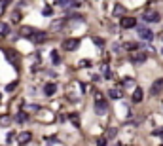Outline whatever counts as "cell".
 Segmentation results:
<instances>
[{
	"instance_id": "obj_19",
	"label": "cell",
	"mask_w": 163,
	"mask_h": 146,
	"mask_svg": "<svg viewBox=\"0 0 163 146\" xmlns=\"http://www.w3.org/2000/svg\"><path fill=\"white\" fill-rule=\"evenodd\" d=\"M51 61H53V65H59V63H61V57H59V51H57V50L51 51Z\"/></svg>"
},
{
	"instance_id": "obj_14",
	"label": "cell",
	"mask_w": 163,
	"mask_h": 146,
	"mask_svg": "<svg viewBox=\"0 0 163 146\" xmlns=\"http://www.w3.org/2000/svg\"><path fill=\"white\" fill-rule=\"evenodd\" d=\"M15 121H17V124H25V121H29V114L27 112H19L17 118H15Z\"/></svg>"
},
{
	"instance_id": "obj_22",
	"label": "cell",
	"mask_w": 163,
	"mask_h": 146,
	"mask_svg": "<svg viewBox=\"0 0 163 146\" xmlns=\"http://www.w3.org/2000/svg\"><path fill=\"white\" fill-rule=\"evenodd\" d=\"M101 70H103V76H104V78H112V72H110L108 65H103V68H101Z\"/></svg>"
},
{
	"instance_id": "obj_27",
	"label": "cell",
	"mask_w": 163,
	"mask_h": 146,
	"mask_svg": "<svg viewBox=\"0 0 163 146\" xmlns=\"http://www.w3.org/2000/svg\"><path fill=\"white\" fill-rule=\"evenodd\" d=\"M15 87H17V82H12V84H8V85H6V91H13Z\"/></svg>"
},
{
	"instance_id": "obj_11",
	"label": "cell",
	"mask_w": 163,
	"mask_h": 146,
	"mask_svg": "<svg viewBox=\"0 0 163 146\" xmlns=\"http://www.w3.org/2000/svg\"><path fill=\"white\" fill-rule=\"evenodd\" d=\"M55 91H57V85H55V84H46V85H44V93L48 95V97H51Z\"/></svg>"
},
{
	"instance_id": "obj_5",
	"label": "cell",
	"mask_w": 163,
	"mask_h": 146,
	"mask_svg": "<svg viewBox=\"0 0 163 146\" xmlns=\"http://www.w3.org/2000/svg\"><path fill=\"white\" fill-rule=\"evenodd\" d=\"M161 91H163V78H157V80L152 84V87H150V95L156 97V95H159Z\"/></svg>"
},
{
	"instance_id": "obj_15",
	"label": "cell",
	"mask_w": 163,
	"mask_h": 146,
	"mask_svg": "<svg viewBox=\"0 0 163 146\" xmlns=\"http://www.w3.org/2000/svg\"><path fill=\"white\" fill-rule=\"evenodd\" d=\"M112 13H114L116 17H120V15H123V13H125V8H123L122 4H116V6H114V12H112Z\"/></svg>"
},
{
	"instance_id": "obj_20",
	"label": "cell",
	"mask_w": 163,
	"mask_h": 146,
	"mask_svg": "<svg viewBox=\"0 0 163 146\" xmlns=\"http://www.w3.org/2000/svg\"><path fill=\"white\" fill-rule=\"evenodd\" d=\"M10 124H12V118H10V116H0V125L6 127V125H10Z\"/></svg>"
},
{
	"instance_id": "obj_12",
	"label": "cell",
	"mask_w": 163,
	"mask_h": 146,
	"mask_svg": "<svg viewBox=\"0 0 163 146\" xmlns=\"http://www.w3.org/2000/svg\"><path fill=\"white\" fill-rule=\"evenodd\" d=\"M6 57H8V61H10V63L17 65V53H15L13 50H6Z\"/></svg>"
},
{
	"instance_id": "obj_6",
	"label": "cell",
	"mask_w": 163,
	"mask_h": 146,
	"mask_svg": "<svg viewBox=\"0 0 163 146\" xmlns=\"http://www.w3.org/2000/svg\"><path fill=\"white\" fill-rule=\"evenodd\" d=\"M29 40H31V42H34V44H44L46 40H48V34L42 32V31H36V32H34Z\"/></svg>"
},
{
	"instance_id": "obj_24",
	"label": "cell",
	"mask_w": 163,
	"mask_h": 146,
	"mask_svg": "<svg viewBox=\"0 0 163 146\" xmlns=\"http://www.w3.org/2000/svg\"><path fill=\"white\" fill-rule=\"evenodd\" d=\"M63 25H65V21H55L53 25H51V29L53 31H59V29H63Z\"/></svg>"
},
{
	"instance_id": "obj_30",
	"label": "cell",
	"mask_w": 163,
	"mask_h": 146,
	"mask_svg": "<svg viewBox=\"0 0 163 146\" xmlns=\"http://www.w3.org/2000/svg\"><path fill=\"white\" fill-rule=\"evenodd\" d=\"M154 135H156V137H163V127L156 129V131H154Z\"/></svg>"
},
{
	"instance_id": "obj_8",
	"label": "cell",
	"mask_w": 163,
	"mask_h": 146,
	"mask_svg": "<svg viewBox=\"0 0 163 146\" xmlns=\"http://www.w3.org/2000/svg\"><path fill=\"white\" fill-rule=\"evenodd\" d=\"M146 59H148V53H146V51H141V53H137V55H133V57H131V63L141 65V63H144Z\"/></svg>"
},
{
	"instance_id": "obj_16",
	"label": "cell",
	"mask_w": 163,
	"mask_h": 146,
	"mask_svg": "<svg viewBox=\"0 0 163 146\" xmlns=\"http://www.w3.org/2000/svg\"><path fill=\"white\" fill-rule=\"evenodd\" d=\"M108 97H112V99H122V91L120 89H110Z\"/></svg>"
},
{
	"instance_id": "obj_31",
	"label": "cell",
	"mask_w": 163,
	"mask_h": 146,
	"mask_svg": "<svg viewBox=\"0 0 163 146\" xmlns=\"http://www.w3.org/2000/svg\"><path fill=\"white\" fill-rule=\"evenodd\" d=\"M13 139H15V135H13V133H8V142H12Z\"/></svg>"
},
{
	"instance_id": "obj_18",
	"label": "cell",
	"mask_w": 163,
	"mask_h": 146,
	"mask_svg": "<svg viewBox=\"0 0 163 146\" xmlns=\"http://www.w3.org/2000/svg\"><path fill=\"white\" fill-rule=\"evenodd\" d=\"M68 119H70L76 127H80V118H78V114H68Z\"/></svg>"
},
{
	"instance_id": "obj_9",
	"label": "cell",
	"mask_w": 163,
	"mask_h": 146,
	"mask_svg": "<svg viewBox=\"0 0 163 146\" xmlns=\"http://www.w3.org/2000/svg\"><path fill=\"white\" fill-rule=\"evenodd\" d=\"M142 97H144L142 89H141V87H135V91H133V95H131V101H133V103H142Z\"/></svg>"
},
{
	"instance_id": "obj_21",
	"label": "cell",
	"mask_w": 163,
	"mask_h": 146,
	"mask_svg": "<svg viewBox=\"0 0 163 146\" xmlns=\"http://www.w3.org/2000/svg\"><path fill=\"white\" fill-rule=\"evenodd\" d=\"M116 135H118V129H116V127H110L106 131V139H116Z\"/></svg>"
},
{
	"instance_id": "obj_2",
	"label": "cell",
	"mask_w": 163,
	"mask_h": 146,
	"mask_svg": "<svg viewBox=\"0 0 163 146\" xmlns=\"http://www.w3.org/2000/svg\"><path fill=\"white\" fill-rule=\"evenodd\" d=\"M137 34L141 36L142 40H146V42L154 40V32H152L148 27H144V25H138V27H137Z\"/></svg>"
},
{
	"instance_id": "obj_23",
	"label": "cell",
	"mask_w": 163,
	"mask_h": 146,
	"mask_svg": "<svg viewBox=\"0 0 163 146\" xmlns=\"http://www.w3.org/2000/svg\"><path fill=\"white\" fill-rule=\"evenodd\" d=\"M42 15H46V17H50V15H53V10H51V6H46V8L42 10Z\"/></svg>"
},
{
	"instance_id": "obj_1",
	"label": "cell",
	"mask_w": 163,
	"mask_h": 146,
	"mask_svg": "<svg viewBox=\"0 0 163 146\" xmlns=\"http://www.w3.org/2000/svg\"><path fill=\"white\" fill-rule=\"evenodd\" d=\"M106 108H108V105H106V101H104V97L97 91V93H95V112H97L99 116H104V114H106Z\"/></svg>"
},
{
	"instance_id": "obj_17",
	"label": "cell",
	"mask_w": 163,
	"mask_h": 146,
	"mask_svg": "<svg viewBox=\"0 0 163 146\" xmlns=\"http://www.w3.org/2000/svg\"><path fill=\"white\" fill-rule=\"evenodd\" d=\"M10 34V27L6 23H0V36H8Z\"/></svg>"
},
{
	"instance_id": "obj_26",
	"label": "cell",
	"mask_w": 163,
	"mask_h": 146,
	"mask_svg": "<svg viewBox=\"0 0 163 146\" xmlns=\"http://www.w3.org/2000/svg\"><path fill=\"white\" fill-rule=\"evenodd\" d=\"M106 144H108L106 137H99V139H97V146H106Z\"/></svg>"
},
{
	"instance_id": "obj_4",
	"label": "cell",
	"mask_w": 163,
	"mask_h": 146,
	"mask_svg": "<svg viewBox=\"0 0 163 146\" xmlns=\"http://www.w3.org/2000/svg\"><path fill=\"white\" fill-rule=\"evenodd\" d=\"M142 17H144V21H146V23H157V21L161 19V15H159V13H157L156 10L144 12V15H142Z\"/></svg>"
},
{
	"instance_id": "obj_7",
	"label": "cell",
	"mask_w": 163,
	"mask_h": 146,
	"mask_svg": "<svg viewBox=\"0 0 163 146\" xmlns=\"http://www.w3.org/2000/svg\"><path fill=\"white\" fill-rule=\"evenodd\" d=\"M120 25H122L123 29H133V27L137 25V19H135V17H122V19H120Z\"/></svg>"
},
{
	"instance_id": "obj_29",
	"label": "cell",
	"mask_w": 163,
	"mask_h": 146,
	"mask_svg": "<svg viewBox=\"0 0 163 146\" xmlns=\"http://www.w3.org/2000/svg\"><path fill=\"white\" fill-rule=\"evenodd\" d=\"M80 66H91V61L84 59V61H80Z\"/></svg>"
},
{
	"instance_id": "obj_32",
	"label": "cell",
	"mask_w": 163,
	"mask_h": 146,
	"mask_svg": "<svg viewBox=\"0 0 163 146\" xmlns=\"http://www.w3.org/2000/svg\"><path fill=\"white\" fill-rule=\"evenodd\" d=\"M161 53H163V50H161Z\"/></svg>"
},
{
	"instance_id": "obj_28",
	"label": "cell",
	"mask_w": 163,
	"mask_h": 146,
	"mask_svg": "<svg viewBox=\"0 0 163 146\" xmlns=\"http://www.w3.org/2000/svg\"><path fill=\"white\" fill-rule=\"evenodd\" d=\"M93 42H95L99 47H103V46H104V40H103V38H93Z\"/></svg>"
},
{
	"instance_id": "obj_10",
	"label": "cell",
	"mask_w": 163,
	"mask_h": 146,
	"mask_svg": "<svg viewBox=\"0 0 163 146\" xmlns=\"http://www.w3.org/2000/svg\"><path fill=\"white\" fill-rule=\"evenodd\" d=\"M31 139H32L31 131H23V133H19V137H17V140H19V144H21V146H23V144H27Z\"/></svg>"
},
{
	"instance_id": "obj_13",
	"label": "cell",
	"mask_w": 163,
	"mask_h": 146,
	"mask_svg": "<svg viewBox=\"0 0 163 146\" xmlns=\"http://www.w3.org/2000/svg\"><path fill=\"white\" fill-rule=\"evenodd\" d=\"M34 32H36V31H34L32 27H23V29H21V36H27V38H31Z\"/></svg>"
},
{
	"instance_id": "obj_3",
	"label": "cell",
	"mask_w": 163,
	"mask_h": 146,
	"mask_svg": "<svg viewBox=\"0 0 163 146\" xmlns=\"http://www.w3.org/2000/svg\"><path fill=\"white\" fill-rule=\"evenodd\" d=\"M78 46H80V40H76V38H66V40L63 42V50L74 51V50H78Z\"/></svg>"
},
{
	"instance_id": "obj_25",
	"label": "cell",
	"mask_w": 163,
	"mask_h": 146,
	"mask_svg": "<svg viewBox=\"0 0 163 146\" xmlns=\"http://www.w3.org/2000/svg\"><path fill=\"white\" fill-rule=\"evenodd\" d=\"M123 47H125V50H137L138 44H137V42H135V44H133V42H129V44H123Z\"/></svg>"
}]
</instances>
